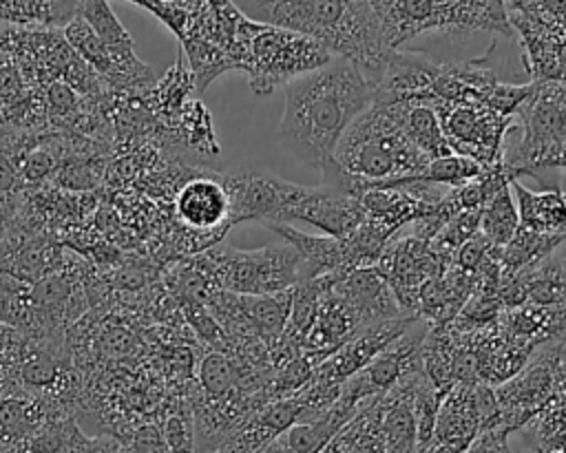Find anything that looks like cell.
Instances as JSON below:
<instances>
[{
  "mask_svg": "<svg viewBox=\"0 0 566 453\" xmlns=\"http://www.w3.org/2000/svg\"><path fill=\"white\" fill-rule=\"evenodd\" d=\"M371 102L374 88L363 73L334 57L285 86L279 141L303 166L323 175L332 166L343 135Z\"/></svg>",
  "mask_w": 566,
  "mask_h": 453,
  "instance_id": "obj_1",
  "label": "cell"
},
{
  "mask_svg": "<svg viewBox=\"0 0 566 453\" xmlns=\"http://www.w3.org/2000/svg\"><path fill=\"white\" fill-rule=\"evenodd\" d=\"M256 22L281 27L318 42L332 57L354 64L376 88L394 57L374 2L296 0L248 2Z\"/></svg>",
  "mask_w": 566,
  "mask_h": 453,
  "instance_id": "obj_2",
  "label": "cell"
},
{
  "mask_svg": "<svg viewBox=\"0 0 566 453\" xmlns=\"http://www.w3.org/2000/svg\"><path fill=\"white\" fill-rule=\"evenodd\" d=\"M429 164L402 133L394 108L371 102L343 135L323 183L358 197L389 181L422 177Z\"/></svg>",
  "mask_w": 566,
  "mask_h": 453,
  "instance_id": "obj_3",
  "label": "cell"
},
{
  "mask_svg": "<svg viewBox=\"0 0 566 453\" xmlns=\"http://www.w3.org/2000/svg\"><path fill=\"white\" fill-rule=\"evenodd\" d=\"M230 60L250 77V88L256 95H270L276 86H287L292 80L325 66L334 57L312 38L248 20L241 15Z\"/></svg>",
  "mask_w": 566,
  "mask_h": 453,
  "instance_id": "obj_4",
  "label": "cell"
},
{
  "mask_svg": "<svg viewBox=\"0 0 566 453\" xmlns=\"http://www.w3.org/2000/svg\"><path fill=\"white\" fill-rule=\"evenodd\" d=\"M389 49L422 33L489 31L513 38L506 2L495 0H382L374 2Z\"/></svg>",
  "mask_w": 566,
  "mask_h": 453,
  "instance_id": "obj_5",
  "label": "cell"
},
{
  "mask_svg": "<svg viewBox=\"0 0 566 453\" xmlns=\"http://www.w3.org/2000/svg\"><path fill=\"white\" fill-rule=\"evenodd\" d=\"M520 139L513 150H504V166L513 179L533 177L544 190L555 183L553 161L566 137V84L531 82V91L515 113Z\"/></svg>",
  "mask_w": 566,
  "mask_h": 453,
  "instance_id": "obj_6",
  "label": "cell"
},
{
  "mask_svg": "<svg viewBox=\"0 0 566 453\" xmlns=\"http://www.w3.org/2000/svg\"><path fill=\"white\" fill-rule=\"evenodd\" d=\"M217 261L221 285L239 296L279 294L303 281L301 259L287 243L261 250H223Z\"/></svg>",
  "mask_w": 566,
  "mask_h": 453,
  "instance_id": "obj_7",
  "label": "cell"
},
{
  "mask_svg": "<svg viewBox=\"0 0 566 453\" xmlns=\"http://www.w3.org/2000/svg\"><path fill=\"white\" fill-rule=\"evenodd\" d=\"M447 146L453 155L478 161L482 168H493L504 159V139L513 117H504L480 104L440 102L433 104Z\"/></svg>",
  "mask_w": 566,
  "mask_h": 453,
  "instance_id": "obj_8",
  "label": "cell"
},
{
  "mask_svg": "<svg viewBox=\"0 0 566 453\" xmlns=\"http://www.w3.org/2000/svg\"><path fill=\"white\" fill-rule=\"evenodd\" d=\"M453 254L455 252H447L436 243L409 234L402 239H394L385 247L376 267L387 278L402 312L416 318V303L420 289L453 263Z\"/></svg>",
  "mask_w": 566,
  "mask_h": 453,
  "instance_id": "obj_9",
  "label": "cell"
},
{
  "mask_svg": "<svg viewBox=\"0 0 566 453\" xmlns=\"http://www.w3.org/2000/svg\"><path fill=\"white\" fill-rule=\"evenodd\" d=\"M506 11L531 82L566 84V24L539 13L533 2H506Z\"/></svg>",
  "mask_w": 566,
  "mask_h": 453,
  "instance_id": "obj_10",
  "label": "cell"
},
{
  "mask_svg": "<svg viewBox=\"0 0 566 453\" xmlns=\"http://www.w3.org/2000/svg\"><path fill=\"white\" fill-rule=\"evenodd\" d=\"M230 199V225L259 221L265 228L285 223L292 206L301 199L305 186L285 181L265 170H237L221 179Z\"/></svg>",
  "mask_w": 566,
  "mask_h": 453,
  "instance_id": "obj_11",
  "label": "cell"
},
{
  "mask_svg": "<svg viewBox=\"0 0 566 453\" xmlns=\"http://www.w3.org/2000/svg\"><path fill=\"white\" fill-rule=\"evenodd\" d=\"M413 320L418 318L400 316L360 327L345 345H340L314 369L312 382L323 387H340L354 373L365 369L376 356H380L389 345H394L413 325Z\"/></svg>",
  "mask_w": 566,
  "mask_h": 453,
  "instance_id": "obj_12",
  "label": "cell"
},
{
  "mask_svg": "<svg viewBox=\"0 0 566 453\" xmlns=\"http://www.w3.org/2000/svg\"><path fill=\"white\" fill-rule=\"evenodd\" d=\"M292 219L312 223L314 228L325 232V236L345 239L363 223L365 214L358 197L323 183L318 188L305 186L301 199L292 206L285 223Z\"/></svg>",
  "mask_w": 566,
  "mask_h": 453,
  "instance_id": "obj_13",
  "label": "cell"
},
{
  "mask_svg": "<svg viewBox=\"0 0 566 453\" xmlns=\"http://www.w3.org/2000/svg\"><path fill=\"white\" fill-rule=\"evenodd\" d=\"M480 433L475 384H455L442 398L431 442L420 453H467Z\"/></svg>",
  "mask_w": 566,
  "mask_h": 453,
  "instance_id": "obj_14",
  "label": "cell"
},
{
  "mask_svg": "<svg viewBox=\"0 0 566 453\" xmlns=\"http://www.w3.org/2000/svg\"><path fill=\"white\" fill-rule=\"evenodd\" d=\"M334 287L354 309L360 327L407 316L387 278L376 265L340 274Z\"/></svg>",
  "mask_w": 566,
  "mask_h": 453,
  "instance_id": "obj_15",
  "label": "cell"
},
{
  "mask_svg": "<svg viewBox=\"0 0 566 453\" xmlns=\"http://www.w3.org/2000/svg\"><path fill=\"white\" fill-rule=\"evenodd\" d=\"M274 234L283 239V243L292 245L301 259V276L303 281H314L327 274H347L354 267L349 247L345 239H334V236H316V234H305L296 230L290 223H272L268 225ZM301 281V283H303Z\"/></svg>",
  "mask_w": 566,
  "mask_h": 453,
  "instance_id": "obj_16",
  "label": "cell"
},
{
  "mask_svg": "<svg viewBox=\"0 0 566 453\" xmlns=\"http://www.w3.org/2000/svg\"><path fill=\"white\" fill-rule=\"evenodd\" d=\"M177 217L192 230H217L230 225V199L221 179H190L175 197Z\"/></svg>",
  "mask_w": 566,
  "mask_h": 453,
  "instance_id": "obj_17",
  "label": "cell"
},
{
  "mask_svg": "<svg viewBox=\"0 0 566 453\" xmlns=\"http://www.w3.org/2000/svg\"><path fill=\"white\" fill-rule=\"evenodd\" d=\"M424 373L400 380L380 398L382 404V440L387 453H418V424L413 411L416 382Z\"/></svg>",
  "mask_w": 566,
  "mask_h": 453,
  "instance_id": "obj_18",
  "label": "cell"
},
{
  "mask_svg": "<svg viewBox=\"0 0 566 453\" xmlns=\"http://www.w3.org/2000/svg\"><path fill=\"white\" fill-rule=\"evenodd\" d=\"M356 415L336 398L323 415L290 426L263 453H321Z\"/></svg>",
  "mask_w": 566,
  "mask_h": 453,
  "instance_id": "obj_19",
  "label": "cell"
},
{
  "mask_svg": "<svg viewBox=\"0 0 566 453\" xmlns=\"http://www.w3.org/2000/svg\"><path fill=\"white\" fill-rule=\"evenodd\" d=\"M511 190L515 192L517 199L522 230L566 239V197L562 194L559 188L535 192L522 186L517 179H513Z\"/></svg>",
  "mask_w": 566,
  "mask_h": 453,
  "instance_id": "obj_20",
  "label": "cell"
},
{
  "mask_svg": "<svg viewBox=\"0 0 566 453\" xmlns=\"http://www.w3.org/2000/svg\"><path fill=\"white\" fill-rule=\"evenodd\" d=\"M80 15L91 24V29L95 31V35L104 42V46L111 51L113 62H115V75L113 77H128V75H137L135 66L142 69L146 64H142L135 53H133V38L128 35V31L119 24L117 15L113 13L111 4L104 0H88V2H80L77 4Z\"/></svg>",
  "mask_w": 566,
  "mask_h": 453,
  "instance_id": "obj_21",
  "label": "cell"
},
{
  "mask_svg": "<svg viewBox=\"0 0 566 453\" xmlns=\"http://www.w3.org/2000/svg\"><path fill=\"white\" fill-rule=\"evenodd\" d=\"M398 117L402 133L411 139V144L429 159L436 161L440 157L451 155L438 113L427 102H400L389 104Z\"/></svg>",
  "mask_w": 566,
  "mask_h": 453,
  "instance_id": "obj_22",
  "label": "cell"
},
{
  "mask_svg": "<svg viewBox=\"0 0 566 453\" xmlns=\"http://www.w3.org/2000/svg\"><path fill=\"white\" fill-rule=\"evenodd\" d=\"M520 228V214L513 203L511 183L504 186L482 210L480 214V234L486 236L493 245L504 247Z\"/></svg>",
  "mask_w": 566,
  "mask_h": 453,
  "instance_id": "obj_23",
  "label": "cell"
},
{
  "mask_svg": "<svg viewBox=\"0 0 566 453\" xmlns=\"http://www.w3.org/2000/svg\"><path fill=\"white\" fill-rule=\"evenodd\" d=\"M80 2H40V0H11L0 2V22L18 24H69L77 13Z\"/></svg>",
  "mask_w": 566,
  "mask_h": 453,
  "instance_id": "obj_24",
  "label": "cell"
},
{
  "mask_svg": "<svg viewBox=\"0 0 566 453\" xmlns=\"http://www.w3.org/2000/svg\"><path fill=\"white\" fill-rule=\"evenodd\" d=\"M64 40L69 46L86 62L91 64L99 75L113 77L115 75V62L111 51L104 46V42L95 35L91 24L80 15V11L69 20L64 27Z\"/></svg>",
  "mask_w": 566,
  "mask_h": 453,
  "instance_id": "obj_25",
  "label": "cell"
},
{
  "mask_svg": "<svg viewBox=\"0 0 566 453\" xmlns=\"http://www.w3.org/2000/svg\"><path fill=\"white\" fill-rule=\"evenodd\" d=\"M484 170L486 168H482L478 161L451 152L447 157H440V159L431 161L429 168L424 170L422 179L431 181V183H438V186H444V188H462L469 181L478 179Z\"/></svg>",
  "mask_w": 566,
  "mask_h": 453,
  "instance_id": "obj_26",
  "label": "cell"
},
{
  "mask_svg": "<svg viewBox=\"0 0 566 453\" xmlns=\"http://www.w3.org/2000/svg\"><path fill=\"white\" fill-rule=\"evenodd\" d=\"M237 382V369L223 354H210L201 362V387L210 398L228 393Z\"/></svg>",
  "mask_w": 566,
  "mask_h": 453,
  "instance_id": "obj_27",
  "label": "cell"
},
{
  "mask_svg": "<svg viewBox=\"0 0 566 453\" xmlns=\"http://www.w3.org/2000/svg\"><path fill=\"white\" fill-rule=\"evenodd\" d=\"M33 426V411L20 398H7L0 402V431L9 442L27 438Z\"/></svg>",
  "mask_w": 566,
  "mask_h": 453,
  "instance_id": "obj_28",
  "label": "cell"
},
{
  "mask_svg": "<svg viewBox=\"0 0 566 453\" xmlns=\"http://www.w3.org/2000/svg\"><path fill=\"white\" fill-rule=\"evenodd\" d=\"M57 378V365L44 356V354H35L31 356L24 365H22V380L27 384L33 387H46Z\"/></svg>",
  "mask_w": 566,
  "mask_h": 453,
  "instance_id": "obj_29",
  "label": "cell"
},
{
  "mask_svg": "<svg viewBox=\"0 0 566 453\" xmlns=\"http://www.w3.org/2000/svg\"><path fill=\"white\" fill-rule=\"evenodd\" d=\"M57 183L64 188H73V190H86L95 183V175L91 172V168L82 161H66L57 175H55Z\"/></svg>",
  "mask_w": 566,
  "mask_h": 453,
  "instance_id": "obj_30",
  "label": "cell"
},
{
  "mask_svg": "<svg viewBox=\"0 0 566 453\" xmlns=\"http://www.w3.org/2000/svg\"><path fill=\"white\" fill-rule=\"evenodd\" d=\"M75 453H128V451L115 438L102 435V438H82Z\"/></svg>",
  "mask_w": 566,
  "mask_h": 453,
  "instance_id": "obj_31",
  "label": "cell"
},
{
  "mask_svg": "<svg viewBox=\"0 0 566 453\" xmlns=\"http://www.w3.org/2000/svg\"><path fill=\"white\" fill-rule=\"evenodd\" d=\"M46 97H49V106L55 113H69L75 106V95H73V91L64 82H53L49 86V95Z\"/></svg>",
  "mask_w": 566,
  "mask_h": 453,
  "instance_id": "obj_32",
  "label": "cell"
},
{
  "mask_svg": "<svg viewBox=\"0 0 566 453\" xmlns=\"http://www.w3.org/2000/svg\"><path fill=\"white\" fill-rule=\"evenodd\" d=\"M51 166H53V161H51V157H49V155H44V152H35V155H31V157L27 159L24 175H27V177H31V179H38V177L46 175V172L51 170Z\"/></svg>",
  "mask_w": 566,
  "mask_h": 453,
  "instance_id": "obj_33",
  "label": "cell"
},
{
  "mask_svg": "<svg viewBox=\"0 0 566 453\" xmlns=\"http://www.w3.org/2000/svg\"><path fill=\"white\" fill-rule=\"evenodd\" d=\"M15 181H18V170H15V166H13L4 155H0V194L11 192L13 186H15Z\"/></svg>",
  "mask_w": 566,
  "mask_h": 453,
  "instance_id": "obj_34",
  "label": "cell"
},
{
  "mask_svg": "<svg viewBox=\"0 0 566 453\" xmlns=\"http://www.w3.org/2000/svg\"><path fill=\"white\" fill-rule=\"evenodd\" d=\"M321 453H354V449L349 446V442L345 440V435L338 433Z\"/></svg>",
  "mask_w": 566,
  "mask_h": 453,
  "instance_id": "obj_35",
  "label": "cell"
},
{
  "mask_svg": "<svg viewBox=\"0 0 566 453\" xmlns=\"http://www.w3.org/2000/svg\"><path fill=\"white\" fill-rule=\"evenodd\" d=\"M553 168H555V170H557V168H566V137H564L562 148H559V152H557V157H555V161H553Z\"/></svg>",
  "mask_w": 566,
  "mask_h": 453,
  "instance_id": "obj_36",
  "label": "cell"
},
{
  "mask_svg": "<svg viewBox=\"0 0 566 453\" xmlns=\"http://www.w3.org/2000/svg\"><path fill=\"white\" fill-rule=\"evenodd\" d=\"M212 453H226V451H212Z\"/></svg>",
  "mask_w": 566,
  "mask_h": 453,
  "instance_id": "obj_37",
  "label": "cell"
},
{
  "mask_svg": "<svg viewBox=\"0 0 566 453\" xmlns=\"http://www.w3.org/2000/svg\"><path fill=\"white\" fill-rule=\"evenodd\" d=\"M564 270H566V261H564Z\"/></svg>",
  "mask_w": 566,
  "mask_h": 453,
  "instance_id": "obj_38",
  "label": "cell"
}]
</instances>
